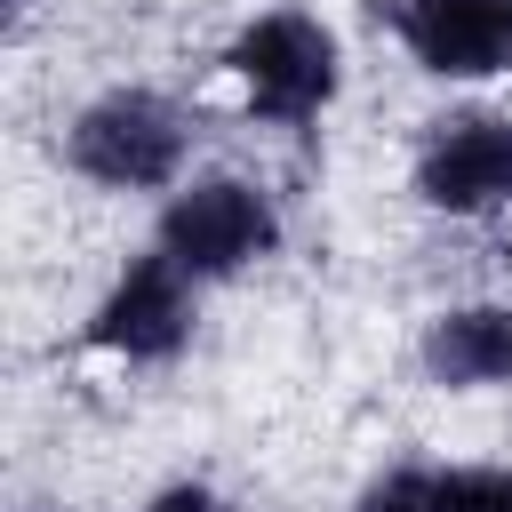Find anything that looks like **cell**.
I'll return each instance as SVG.
<instances>
[{
  "label": "cell",
  "mask_w": 512,
  "mask_h": 512,
  "mask_svg": "<svg viewBox=\"0 0 512 512\" xmlns=\"http://www.w3.org/2000/svg\"><path fill=\"white\" fill-rule=\"evenodd\" d=\"M376 24L432 80L512 72V0H376Z\"/></svg>",
  "instance_id": "277c9868"
},
{
  "label": "cell",
  "mask_w": 512,
  "mask_h": 512,
  "mask_svg": "<svg viewBox=\"0 0 512 512\" xmlns=\"http://www.w3.org/2000/svg\"><path fill=\"white\" fill-rule=\"evenodd\" d=\"M224 72L240 80L248 120H264V128H312L328 112L336 80H344L336 32L320 16H304V8H272V16L240 24L232 48H224Z\"/></svg>",
  "instance_id": "7a4b0ae2"
},
{
  "label": "cell",
  "mask_w": 512,
  "mask_h": 512,
  "mask_svg": "<svg viewBox=\"0 0 512 512\" xmlns=\"http://www.w3.org/2000/svg\"><path fill=\"white\" fill-rule=\"evenodd\" d=\"M136 512H224V504H216L200 480H176V488H160V496H152V504H136Z\"/></svg>",
  "instance_id": "30bf717a"
},
{
  "label": "cell",
  "mask_w": 512,
  "mask_h": 512,
  "mask_svg": "<svg viewBox=\"0 0 512 512\" xmlns=\"http://www.w3.org/2000/svg\"><path fill=\"white\" fill-rule=\"evenodd\" d=\"M416 200L440 216H496L512 208V120L504 112H448L416 152Z\"/></svg>",
  "instance_id": "8992f818"
},
{
  "label": "cell",
  "mask_w": 512,
  "mask_h": 512,
  "mask_svg": "<svg viewBox=\"0 0 512 512\" xmlns=\"http://www.w3.org/2000/svg\"><path fill=\"white\" fill-rule=\"evenodd\" d=\"M184 152H192V120L160 88H104L64 128L72 176H88L104 192H160L184 176Z\"/></svg>",
  "instance_id": "6da1fadb"
},
{
  "label": "cell",
  "mask_w": 512,
  "mask_h": 512,
  "mask_svg": "<svg viewBox=\"0 0 512 512\" xmlns=\"http://www.w3.org/2000/svg\"><path fill=\"white\" fill-rule=\"evenodd\" d=\"M352 512H448L440 504V464H400L352 496Z\"/></svg>",
  "instance_id": "ba28073f"
},
{
  "label": "cell",
  "mask_w": 512,
  "mask_h": 512,
  "mask_svg": "<svg viewBox=\"0 0 512 512\" xmlns=\"http://www.w3.org/2000/svg\"><path fill=\"white\" fill-rule=\"evenodd\" d=\"M416 360L440 392H496V384H512V312L504 304H456L424 328Z\"/></svg>",
  "instance_id": "52a82bcc"
},
{
  "label": "cell",
  "mask_w": 512,
  "mask_h": 512,
  "mask_svg": "<svg viewBox=\"0 0 512 512\" xmlns=\"http://www.w3.org/2000/svg\"><path fill=\"white\" fill-rule=\"evenodd\" d=\"M192 320H200V280L152 248L104 288V304L88 312L80 336L96 352H120V360H176L192 344Z\"/></svg>",
  "instance_id": "5b68a950"
},
{
  "label": "cell",
  "mask_w": 512,
  "mask_h": 512,
  "mask_svg": "<svg viewBox=\"0 0 512 512\" xmlns=\"http://www.w3.org/2000/svg\"><path fill=\"white\" fill-rule=\"evenodd\" d=\"M152 248L168 264H184L192 280H232V272H248V264H264L280 248V208L248 176H192L160 208Z\"/></svg>",
  "instance_id": "3957f363"
},
{
  "label": "cell",
  "mask_w": 512,
  "mask_h": 512,
  "mask_svg": "<svg viewBox=\"0 0 512 512\" xmlns=\"http://www.w3.org/2000/svg\"><path fill=\"white\" fill-rule=\"evenodd\" d=\"M448 512H512V464H440Z\"/></svg>",
  "instance_id": "9c48e42d"
}]
</instances>
